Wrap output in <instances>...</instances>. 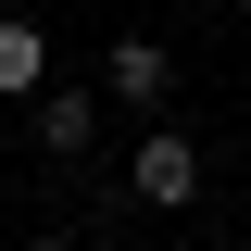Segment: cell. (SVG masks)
I'll return each mask as SVG.
<instances>
[{
	"mask_svg": "<svg viewBox=\"0 0 251 251\" xmlns=\"http://www.w3.org/2000/svg\"><path fill=\"white\" fill-rule=\"evenodd\" d=\"M126 188H138L151 214H188V201H201V151H188L176 126H151V138L126 151Z\"/></svg>",
	"mask_w": 251,
	"mask_h": 251,
	"instance_id": "1",
	"label": "cell"
},
{
	"mask_svg": "<svg viewBox=\"0 0 251 251\" xmlns=\"http://www.w3.org/2000/svg\"><path fill=\"white\" fill-rule=\"evenodd\" d=\"M25 251H75V239H25Z\"/></svg>",
	"mask_w": 251,
	"mask_h": 251,
	"instance_id": "5",
	"label": "cell"
},
{
	"mask_svg": "<svg viewBox=\"0 0 251 251\" xmlns=\"http://www.w3.org/2000/svg\"><path fill=\"white\" fill-rule=\"evenodd\" d=\"M0 100H50V38L25 13H0Z\"/></svg>",
	"mask_w": 251,
	"mask_h": 251,
	"instance_id": "4",
	"label": "cell"
},
{
	"mask_svg": "<svg viewBox=\"0 0 251 251\" xmlns=\"http://www.w3.org/2000/svg\"><path fill=\"white\" fill-rule=\"evenodd\" d=\"M25 126H38V151H50V163H88V138H100V100H88V88H50Z\"/></svg>",
	"mask_w": 251,
	"mask_h": 251,
	"instance_id": "3",
	"label": "cell"
},
{
	"mask_svg": "<svg viewBox=\"0 0 251 251\" xmlns=\"http://www.w3.org/2000/svg\"><path fill=\"white\" fill-rule=\"evenodd\" d=\"M100 100L163 113V100H176V50H163V38H113V50H100Z\"/></svg>",
	"mask_w": 251,
	"mask_h": 251,
	"instance_id": "2",
	"label": "cell"
}]
</instances>
